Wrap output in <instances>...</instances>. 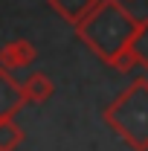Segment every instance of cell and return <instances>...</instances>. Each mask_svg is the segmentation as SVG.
I'll use <instances>...</instances> for the list:
<instances>
[{
  "mask_svg": "<svg viewBox=\"0 0 148 151\" xmlns=\"http://www.w3.org/2000/svg\"><path fill=\"white\" fill-rule=\"evenodd\" d=\"M137 26L139 20L119 0H99V6L75 26V35L116 73H131L137 67V58L131 55L128 44Z\"/></svg>",
  "mask_w": 148,
  "mask_h": 151,
  "instance_id": "1",
  "label": "cell"
},
{
  "mask_svg": "<svg viewBox=\"0 0 148 151\" xmlns=\"http://www.w3.org/2000/svg\"><path fill=\"white\" fill-rule=\"evenodd\" d=\"M102 122L131 151H148V78H134L102 111Z\"/></svg>",
  "mask_w": 148,
  "mask_h": 151,
  "instance_id": "2",
  "label": "cell"
},
{
  "mask_svg": "<svg viewBox=\"0 0 148 151\" xmlns=\"http://www.w3.org/2000/svg\"><path fill=\"white\" fill-rule=\"evenodd\" d=\"M26 105L23 84H18L9 70L0 67V119H15V113Z\"/></svg>",
  "mask_w": 148,
  "mask_h": 151,
  "instance_id": "3",
  "label": "cell"
},
{
  "mask_svg": "<svg viewBox=\"0 0 148 151\" xmlns=\"http://www.w3.org/2000/svg\"><path fill=\"white\" fill-rule=\"evenodd\" d=\"M35 55H38V50L26 38H15V41L0 47V67L12 73V70H20V67H29L35 61Z\"/></svg>",
  "mask_w": 148,
  "mask_h": 151,
  "instance_id": "4",
  "label": "cell"
},
{
  "mask_svg": "<svg viewBox=\"0 0 148 151\" xmlns=\"http://www.w3.org/2000/svg\"><path fill=\"white\" fill-rule=\"evenodd\" d=\"M47 3H50V9H52L61 20H67V23H73V26H78V23L99 6V0H47Z\"/></svg>",
  "mask_w": 148,
  "mask_h": 151,
  "instance_id": "5",
  "label": "cell"
},
{
  "mask_svg": "<svg viewBox=\"0 0 148 151\" xmlns=\"http://www.w3.org/2000/svg\"><path fill=\"white\" fill-rule=\"evenodd\" d=\"M23 84V93H26V102H32V105H44L50 96L55 93V84H52V78L47 73H29L26 81H20Z\"/></svg>",
  "mask_w": 148,
  "mask_h": 151,
  "instance_id": "6",
  "label": "cell"
},
{
  "mask_svg": "<svg viewBox=\"0 0 148 151\" xmlns=\"http://www.w3.org/2000/svg\"><path fill=\"white\" fill-rule=\"evenodd\" d=\"M128 50H131V55L137 58V67L148 70V18L139 20V26H137V32L131 38Z\"/></svg>",
  "mask_w": 148,
  "mask_h": 151,
  "instance_id": "7",
  "label": "cell"
},
{
  "mask_svg": "<svg viewBox=\"0 0 148 151\" xmlns=\"http://www.w3.org/2000/svg\"><path fill=\"white\" fill-rule=\"evenodd\" d=\"M23 128L15 119H0V151H15L23 142Z\"/></svg>",
  "mask_w": 148,
  "mask_h": 151,
  "instance_id": "8",
  "label": "cell"
}]
</instances>
